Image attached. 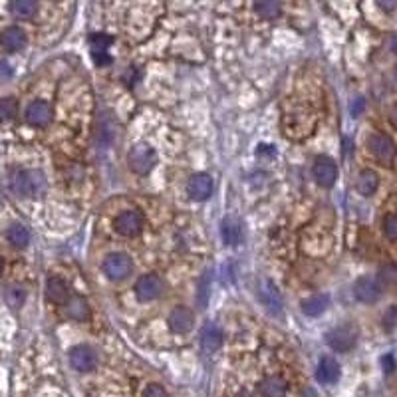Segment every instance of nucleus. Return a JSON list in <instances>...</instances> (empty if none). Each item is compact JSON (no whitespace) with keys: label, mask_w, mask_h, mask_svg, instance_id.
I'll use <instances>...</instances> for the list:
<instances>
[{"label":"nucleus","mask_w":397,"mask_h":397,"mask_svg":"<svg viewBox=\"0 0 397 397\" xmlns=\"http://www.w3.org/2000/svg\"><path fill=\"white\" fill-rule=\"evenodd\" d=\"M10 187L18 197L36 199V197H42L46 193L48 181H46V175L38 169H22L10 177Z\"/></svg>","instance_id":"obj_1"},{"label":"nucleus","mask_w":397,"mask_h":397,"mask_svg":"<svg viewBox=\"0 0 397 397\" xmlns=\"http://www.w3.org/2000/svg\"><path fill=\"white\" fill-rule=\"evenodd\" d=\"M157 153L155 149L147 143H138L127 153V165L136 175H147L155 167Z\"/></svg>","instance_id":"obj_2"},{"label":"nucleus","mask_w":397,"mask_h":397,"mask_svg":"<svg viewBox=\"0 0 397 397\" xmlns=\"http://www.w3.org/2000/svg\"><path fill=\"white\" fill-rule=\"evenodd\" d=\"M326 344H328L332 350L340 352V354L350 352V350H354L356 344H358V330L354 328L352 324L336 326V328H332L328 334H326Z\"/></svg>","instance_id":"obj_3"},{"label":"nucleus","mask_w":397,"mask_h":397,"mask_svg":"<svg viewBox=\"0 0 397 397\" xmlns=\"http://www.w3.org/2000/svg\"><path fill=\"white\" fill-rule=\"evenodd\" d=\"M102 268H104V275L109 280L120 282V280H125L133 272V260L125 253H111V255L105 257Z\"/></svg>","instance_id":"obj_4"},{"label":"nucleus","mask_w":397,"mask_h":397,"mask_svg":"<svg viewBox=\"0 0 397 397\" xmlns=\"http://www.w3.org/2000/svg\"><path fill=\"white\" fill-rule=\"evenodd\" d=\"M367 145H369V151L376 155L378 161H381L383 165H391L394 159L397 155V147L394 143V139L389 138L387 133H372L367 139Z\"/></svg>","instance_id":"obj_5"},{"label":"nucleus","mask_w":397,"mask_h":397,"mask_svg":"<svg viewBox=\"0 0 397 397\" xmlns=\"http://www.w3.org/2000/svg\"><path fill=\"white\" fill-rule=\"evenodd\" d=\"M312 175H314V181H316L320 187L328 189V187H332V185L336 183V179H338V165H336V161H334L332 157H316V161H314V165H312Z\"/></svg>","instance_id":"obj_6"},{"label":"nucleus","mask_w":397,"mask_h":397,"mask_svg":"<svg viewBox=\"0 0 397 397\" xmlns=\"http://www.w3.org/2000/svg\"><path fill=\"white\" fill-rule=\"evenodd\" d=\"M87 44H89V52L92 58L98 66H109L111 64V56L107 54L109 46L114 44V38L104 32H94L87 38Z\"/></svg>","instance_id":"obj_7"},{"label":"nucleus","mask_w":397,"mask_h":397,"mask_svg":"<svg viewBox=\"0 0 397 397\" xmlns=\"http://www.w3.org/2000/svg\"><path fill=\"white\" fill-rule=\"evenodd\" d=\"M68 358L69 365H72L74 369H78V372H92V369H96V365H98V354H96V350L89 347V345H74V347L69 350Z\"/></svg>","instance_id":"obj_8"},{"label":"nucleus","mask_w":397,"mask_h":397,"mask_svg":"<svg viewBox=\"0 0 397 397\" xmlns=\"http://www.w3.org/2000/svg\"><path fill=\"white\" fill-rule=\"evenodd\" d=\"M163 294V280L157 275H143L136 282V296L141 302H151L157 300Z\"/></svg>","instance_id":"obj_9"},{"label":"nucleus","mask_w":397,"mask_h":397,"mask_svg":"<svg viewBox=\"0 0 397 397\" xmlns=\"http://www.w3.org/2000/svg\"><path fill=\"white\" fill-rule=\"evenodd\" d=\"M259 298L260 304L270 312V314H282L284 310V302H282V294L278 292V288L275 286V282L270 280H262L259 286Z\"/></svg>","instance_id":"obj_10"},{"label":"nucleus","mask_w":397,"mask_h":397,"mask_svg":"<svg viewBox=\"0 0 397 397\" xmlns=\"http://www.w3.org/2000/svg\"><path fill=\"white\" fill-rule=\"evenodd\" d=\"M114 228L120 233L121 237H136L143 228V217L138 211H123L116 217Z\"/></svg>","instance_id":"obj_11"},{"label":"nucleus","mask_w":397,"mask_h":397,"mask_svg":"<svg viewBox=\"0 0 397 397\" xmlns=\"http://www.w3.org/2000/svg\"><path fill=\"white\" fill-rule=\"evenodd\" d=\"M52 107L48 102H42V100H36L32 104H28L26 111H24V120L32 127H46L52 121Z\"/></svg>","instance_id":"obj_12"},{"label":"nucleus","mask_w":397,"mask_h":397,"mask_svg":"<svg viewBox=\"0 0 397 397\" xmlns=\"http://www.w3.org/2000/svg\"><path fill=\"white\" fill-rule=\"evenodd\" d=\"M221 237L226 246H239L244 241V223L239 217L228 215L221 223Z\"/></svg>","instance_id":"obj_13"},{"label":"nucleus","mask_w":397,"mask_h":397,"mask_svg":"<svg viewBox=\"0 0 397 397\" xmlns=\"http://www.w3.org/2000/svg\"><path fill=\"white\" fill-rule=\"evenodd\" d=\"M187 193L191 199L195 201H207L208 197L213 195V179L207 173H197L193 175L187 183Z\"/></svg>","instance_id":"obj_14"},{"label":"nucleus","mask_w":397,"mask_h":397,"mask_svg":"<svg viewBox=\"0 0 397 397\" xmlns=\"http://www.w3.org/2000/svg\"><path fill=\"white\" fill-rule=\"evenodd\" d=\"M167 322H169V328L175 334H187L193 330L195 326V316H193V312L189 308H185V306H177V308H173L169 312V318H167Z\"/></svg>","instance_id":"obj_15"},{"label":"nucleus","mask_w":397,"mask_h":397,"mask_svg":"<svg viewBox=\"0 0 397 397\" xmlns=\"http://www.w3.org/2000/svg\"><path fill=\"white\" fill-rule=\"evenodd\" d=\"M354 296L362 302V304H374L381 296V288L378 280L369 277L360 278L354 286Z\"/></svg>","instance_id":"obj_16"},{"label":"nucleus","mask_w":397,"mask_h":397,"mask_svg":"<svg viewBox=\"0 0 397 397\" xmlns=\"http://www.w3.org/2000/svg\"><path fill=\"white\" fill-rule=\"evenodd\" d=\"M0 46L8 52H18L26 46V32L20 26H8L0 34Z\"/></svg>","instance_id":"obj_17"},{"label":"nucleus","mask_w":397,"mask_h":397,"mask_svg":"<svg viewBox=\"0 0 397 397\" xmlns=\"http://www.w3.org/2000/svg\"><path fill=\"white\" fill-rule=\"evenodd\" d=\"M316 380L320 383H326V385L336 383L340 380V363L334 358H322L318 363V369H316Z\"/></svg>","instance_id":"obj_18"},{"label":"nucleus","mask_w":397,"mask_h":397,"mask_svg":"<svg viewBox=\"0 0 397 397\" xmlns=\"http://www.w3.org/2000/svg\"><path fill=\"white\" fill-rule=\"evenodd\" d=\"M46 298L52 304H66L69 300L68 284L58 277L48 278V282H46Z\"/></svg>","instance_id":"obj_19"},{"label":"nucleus","mask_w":397,"mask_h":397,"mask_svg":"<svg viewBox=\"0 0 397 397\" xmlns=\"http://www.w3.org/2000/svg\"><path fill=\"white\" fill-rule=\"evenodd\" d=\"M378 185H380V177H378V173L374 171V169H362L360 175H358V179H356V189L363 197L374 195L378 191Z\"/></svg>","instance_id":"obj_20"},{"label":"nucleus","mask_w":397,"mask_h":397,"mask_svg":"<svg viewBox=\"0 0 397 397\" xmlns=\"http://www.w3.org/2000/svg\"><path fill=\"white\" fill-rule=\"evenodd\" d=\"M66 316L69 320H78L84 322L89 318V306H87L86 298L82 296H69V300L66 302Z\"/></svg>","instance_id":"obj_21"},{"label":"nucleus","mask_w":397,"mask_h":397,"mask_svg":"<svg viewBox=\"0 0 397 397\" xmlns=\"http://www.w3.org/2000/svg\"><path fill=\"white\" fill-rule=\"evenodd\" d=\"M201 347L203 352L207 354H215L221 345H223V332L217 326H207V328L201 332Z\"/></svg>","instance_id":"obj_22"},{"label":"nucleus","mask_w":397,"mask_h":397,"mask_svg":"<svg viewBox=\"0 0 397 397\" xmlns=\"http://www.w3.org/2000/svg\"><path fill=\"white\" fill-rule=\"evenodd\" d=\"M260 396L262 397H286L288 391V383L282 380L280 376H272L260 383Z\"/></svg>","instance_id":"obj_23"},{"label":"nucleus","mask_w":397,"mask_h":397,"mask_svg":"<svg viewBox=\"0 0 397 397\" xmlns=\"http://www.w3.org/2000/svg\"><path fill=\"white\" fill-rule=\"evenodd\" d=\"M2 294H4V302H6V306L12 308V310L22 308L24 302H26V298H28V290H26L22 284H8Z\"/></svg>","instance_id":"obj_24"},{"label":"nucleus","mask_w":397,"mask_h":397,"mask_svg":"<svg viewBox=\"0 0 397 397\" xmlns=\"http://www.w3.org/2000/svg\"><path fill=\"white\" fill-rule=\"evenodd\" d=\"M330 306V298L326 294H316V296H310L302 302V312L310 318H316L320 314H324L326 308Z\"/></svg>","instance_id":"obj_25"},{"label":"nucleus","mask_w":397,"mask_h":397,"mask_svg":"<svg viewBox=\"0 0 397 397\" xmlns=\"http://www.w3.org/2000/svg\"><path fill=\"white\" fill-rule=\"evenodd\" d=\"M6 239L14 248H26L30 242V230L20 223H12L6 228Z\"/></svg>","instance_id":"obj_26"},{"label":"nucleus","mask_w":397,"mask_h":397,"mask_svg":"<svg viewBox=\"0 0 397 397\" xmlns=\"http://www.w3.org/2000/svg\"><path fill=\"white\" fill-rule=\"evenodd\" d=\"M8 10L17 18H32L38 12V4L34 0H12L8 4Z\"/></svg>","instance_id":"obj_27"},{"label":"nucleus","mask_w":397,"mask_h":397,"mask_svg":"<svg viewBox=\"0 0 397 397\" xmlns=\"http://www.w3.org/2000/svg\"><path fill=\"white\" fill-rule=\"evenodd\" d=\"M378 284L380 288H396L397 286V264L396 262H387L380 268V275H378Z\"/></svg>","instance_id":"obj_28"},{"label":"nucleus","mask_w":397,"mask_h":397,"mask_svg":"<svg viewBox=\"0 0 397 397\" xmlns=\"http://www.w3.org/2000/svg\"><path fill=\"white\" fill-rule=\"evenodd\" d=\"M255 10L262 18H277L282 12V6L277 0H260V2L255 4Z\"/></svg>","instance_id":"obj_29"},{"label":"nucleus","mask_w":397,"mask_h":397,"mask_svg":"<svg viewBox=\"0 0 397 397\" xmlns=\"http://www.w3.org/2000/svg\"><path fill=\"white\" fill-rule=\"evenodd\" d=\"M18 104L14 98H0V121H8L17 118Z\"/></svg>","instance_id":"obj_30"},{"label":"nucleus","mask_w":397,"mask_h":397,"mask_svg":"<svg viewBox=\"0 0 397 397\" xmlns=\"http://www.w3.org/2000/svg\"><path fill=\"white\" fill-rule=\"evenodd\" d=\"M383 235L389 241H397V213H389L383 217Z\"/></svg>","instance_id":"obj_31"},{"label":"nucleus","mask_w":397,"mask_h":397,"mask_svg":"<svg viewBox=\"0 0 397 397\" xmlns=\"http://www.w3.org/2000/svg\"><path fill=\"white\" fill-rule=\"evenodd\" d=\"M143 397H169V394L165 391V387H161V385H157V383H151V385L145 387Z\"/></svg>","instance_id":"obj_32"},{"label":"nucleus","mask_w":397,"mask_h":397,"mask_svg":"<svg viewBox=\"0 0 397 397\" xmlns=\"http://www.w3.org/2000/svg\"><path fill=\"white\" fill-rule=\"evenodd\" d=\"M397 324V308H389L383 316V326L387 330H391Z\"/></svg>","instance_id":"obj_33"},{"label":"nucleus","mask_w":397,"mask_h":397,"mask_svg":"<svg viewBox=\"0 0 397 397\" xmlns=\"http://www.w3.org/2000/svg\"><path fill=\"white\" fill-rule=\"evenodd\" d=\"M363 107H365V100L363 98H356L352 102V116H360L363 111Z\"/></svg>","instance_id":"obj_34"},{"label":"nucleus","mask_w":397,"mask_h":397,"mask_svg":"<svg viewBox=\"0 0 397 397\" xmlns=\"http://www.w3.org/2000/svg\"><path fill=\"white\" fill-rule=\"evenodd\" d=\"M383 363H385V372H391V369H394V358H391V356H385Z\"/></svg>","instance_id":"obj_35"},{"label":"nucleus","mask_w":397,"mask_h":397,"mask_svg":"<svg viewBox=\"0 0 397 397\" xmlns=\"http://www.w3.org/2000/svg\"><path fill=\"white\" fill-rule=\"evenodd\" d=\"M389 120H391V123H394V125H397V105H394V107H391Z\"/></svg>","instance_id":"obj_36"},{"label":"nucleus","mask_w":397,"mask_h":397,"mask_svg":"<svg viewBox=\"0 0 397 397\" xmlns=\"http://www.w3.org/2000/svg\"><path fill=\"white\" fill-rule=\"evenodd\" d=\"M380 6L381 8H385V10H394L397 4L396 2H391V4H389V2H380Z\"/></svg>","instance_id":"obj_37"},{"label":"nucleus","mask_w":397,"mask_h":397,"mask_svg":"<svg viewBox=\"0 0 397 397\" xmlns=\"http://www.w3.org/2000/svg\"><path fill=\"white\" fill-rule=\"evenodd\" d=\"M389 46H391V50L397 52V34L391 36V40H389Z\"/></svg>","instance_id":"obj_38"},{"label":"nucleus","mask_w":397,"mask_h":397,"mask_svg":"<svg viewBox=\"0 0 397 397\" xmlns=\"http://www.w3.org/2000/svg\"><path fill=\"white\" fill-rule=\"evenodd\" d=\"M237 397H253V396H250L248 391H241V394H239V396H237Z\"/></svg>","instance_id":"obj_39"},{"label":"nucleus","mask_w":397,"mask_h":397,"mask_svg":"<svg viewBox=\"0 0 397 397\" xmlns=\"http://www.w3.org/2000/svg\"><path fill=\"white\" fill-rule=\"evenodd\" d=\"M0 275H2V259H0Z\"/></svg>","instance_id":"obj_40"},{"label":"nucleus","mask_w":397,"mask_h":397,"mask_svg":"<svg viewBox=\"0 0 397 397\" xmlns=\"http://www.w3.org/2000/svg\"><path fill=\"white\" fill-rule=\"evenodd\" d=\"M394 76H396V82H397V66H396V72H394Z\"/></svg>","instance_id":"obj_41"}]
</instances>
